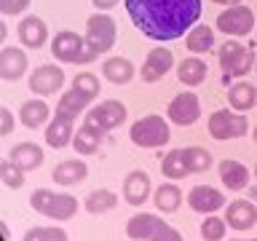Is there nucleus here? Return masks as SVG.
Masks as SVG:
<instances>
[{
  "label": "nucleus",
  "mask_w": 257,
  "mask_h": 241,
  "mask_svg": "<svg viewBox=\"0 0 257 241\" xmlns=\"http://www.w3.org/2000/svg\"><path fill=\"white\" fill-rule=\"evenodd\" d=\"M134 27L150 40L169 43L185 38L201 19V0H123Z\"/></svg>",
  "instance_id": "nucleus-1"
},
{
  "label": "nucleus",
  "mask_w": 257,
  "mask_h": 241,
  "mask_svg": "<svg viewBox=\"0 0 257 241\" xmlns=\"http://www.w3.org/2000/svg\"><path fill=\"white\" fill-rule=\"evenodd\" d=\"M99 78L94 72H78L72 78V86L62 94L56 112L51 118V124L46 129V145L48 148H67L75 137V118L99 96Z\"/></svg>",
  "instance_id": "nucleus-2"
},
{
  "label": "nucleus",
  "mask_w": 257,
  "mask_h": 241,
  "mask_svg": "<svg viewBox=\"0 0 257 241\" xmlns=\"http://www.w3.org/2000/svg\"><path fill=\"white\" fill-rule=\"evenodd\" d=\"M51 54H54V59H59L64 64H91L99 56L88 46V40L83 35H78L72 30L56 32L51 40Z\"/></svg>",
  "instance_id": "nucleus-3"
},
{
  "label": "nucleus",
  "mask_w": 257,
  "mask_h": 241,
  "mask_svg": "<svg viewBox=\"0 0 257 241\" xmlns=\"http://www.w3.org/2000/svg\"><path fill=\"white\" fill-rule=\"evenodd\" d=\"M128 140H132L137 148H166L169 140H172V129H169V120L164 115H142L140 120H134L132 129H128Z\"/></svg>",
  "instance_id": "nucleus-4"
},
{
  "label": "nucleus",
  "mask_w": 257,
  "mask_h": 241,
  "mask_svg": "<svg viewBox=\"0 0 257 241\" xmlns=\"http://www.w3.org/2000/svg\"><path fill=\"white\" fill-rule=\"evenodd\" d=\"M30 206L35 209L38 214H46L56 222H67L70 217H75V212H78V198L70 196V193H54V190L38 188L30 196Z\"/></svg>",
  "instance_id": "nucleus-5"
},
{
  "label": "nucleus",
  "mask_w": 257,
  "mask_h": 241,
  "mask_svg": "<svg viewBox=\"0 0 257 241\" xmlns=\"http://www.w3.org/2000/svg\"><path fill=\"white\" fill-rule=\"evenodd\" d=\"M217 59H220V70H222L225 80L244 78L246 72L254 70V51L244 43H236V40L222 43L220 51H217Z\"/></svg>",
  "instance_id": "nucleus-6"
},
{
  "label": "nucleus",
  "mask_w": 257,
  "mask_h": 241,
  "mask_svg": "<svg viewBox=\"0 0 257 241\" xmlns=\"http://www.w3.org/2000/svg\"><path fill=\"white\" fill-rule=\"evenodd\" d=\"M209 137L212 140H238V137H244L249 132V120L244 112H236V110H228V107H222V110H214L212 115H209Z\"/></svg>",
  "instance_id": "nucleus-7"
},
{
  "label": "nucleus",
  "mask_w": 257,
  "mask_h": 241,
  "mask_svg": "<svg viewBox=\"0 0 257 241\" xmlns=\"http://www.w3.org/2000/svg\"><path fill=\"white\" fill-rule=\"evenodd\" d=\"M126 120V107L120 99H104L99 104H94L91 110L86 112L83 124L88 129H94L96 134L107 137V132H112V129H118L120 124Z\"/></svg>",
  "instance_id": "nucleus-8"
},
{
  "label": "nucleus",
  "mask_w": 257,
  "mask_h": 241,
  "mask_svg": "<svg viewBox=\"0 0 257 241\" xmlns=\"http://www.w3.org/2000/svg\"><path fill=\"white\" fill-rule=\"evenodd\" d=\"M115 38H118V27L112 16H107L104 11H96L86 19V40L96 54H107L115 46Z\"/></svg>",
  "instance_id": "nucleus-9"
},
{
  "label": "nucleus",
  "mask_w": 257,
  "mask_h": 241,
  "mask_svg": "<svg viewBox=\"0 0 257 241\" xmlns=\"http://www.w3.org/2000/svg\"><path fill=\"white\" fill-rule=\"evenodd\" d=\"M214 27L222 32V35L230 38H246L249 32L254 30V11L244 3L238 6H225V11L217 16Z\"/></svg>",
  "instance_id": "nucleus-10"
},
{
  "label": "nucleus",
  "mask_w": 257,
  "mask_h": 241,
  "mask_svg": "<svg viewBox=\"0 0 257 241\" xmlns=\"http://www.w3.org/2000/svg\"><path fill=\"white\" fill-rule=\"evenodd\" d=\"M166 118L174 126H193L201 118V99L196 96V91H182L177 94L166 107Z\"/></svg>",
  "instance_id": "nucleus-11"
},
{
  "label": "nucleus",
  "mask_w": 257,
  "mask_h": 241,
  "mask_svg": "<svg viewBox=\"0 0 257 241\" xmlns=\"http://www.w3.org/2000/svg\"><path fill=\"white\" fill-rule=\"evenodd\" d=\"M62 86H64V70L59 64H40L30 72V91L40 99L56 94Z\"/></svg>",
  "instance_id": "nucleus-12"
},
{
  "label": "nucleus",
  "mask_w": 257,
  "mask_h": 241,
  "mask_svg": "<svg viewBox=\"0 0 257 241\" xmlns=\"http://www.w3.org/2000/svg\"><path fill=\"white\" fill-rule=\"evenodd\" d=\"M172 64H174L172 48L156 46V48H150L148 56H145V64H142V70H140V78L145 80V83H156V80H161L169 70H172Z\"/></svg>",
  "instance_id": "nucleus-13"
},
{
  "label": "nucleus",
  "mask_w": 257,
  "mask_h": 241,
  "mask_svg": "<svg viewBox=\"0 0 257 241\" xmlns=\"http://www.w3.org/2000/svg\"><path fill=\"white\" fill-rule=\"evenodd\" d=\"M225 222H228V228L238 230V233L254 228L257 225V206L246 198L230 201V204H225Z\"/></svg>",
  "instance_id": "nucleus-14"
},
{
  "label": "nucleus",
  "mask_w": 257,
  "mask_h": 241,
  "mask_svg": "<svg viewBox=\"0 0 257 241\" xmlns=\"http://www.w3.org/2000/svg\"><path fill=\"white\" fill-rule=\"evenodd\" d=\"M188 204L198 214H214L217 209L225 206V193H220L214 185H196L188 193Z\"/></svg>",
  "instance_id": "nucleus-15"
},
{
  "label": "nucleus",
  "mask_w": 257,
  "mask_h": 241,
  "mask_svg": "<svg viewBox=\"0 0 257 241\" xmlns=\"http://www.w3.org/2000/svg\"><path fill=\"white\" fill-rule=\"evenodd\" d=\"M217 174H220V182H222L228 190H233V193L246 190V188H249V177H252V172H249V169L241 164V161H233V158L220 161Z\"/></svg>",
  "instance_id": "nucleus-16"
},
{
  "label": "nucleus",
  "mask_w": 257,
  "mask_h": 241,
  "mask_svg": "<svg viewBox=\"0 0 257 241\" xmlns=\"http://www.w3.org/2000/svg\"><path fill=\"white\" fill-rule=\"evenodd\" d=\"M123 198L128 206H142L145 201L150 198V177L142 169H134V172L126 174L123 180Z\"/></svg>",
  "instance_id": "nucleus-17"
},
{
  "label": "nucleus",
  "mask_w": 257,
  "mask_h": 241,
  "mask_svg": "<svg viewBox=\"0 0 257 241\" xmlns=\"http://www.w3.org/2000/svg\"><path fill=\"white\" fill-rule=\"evenodd\" d=\"M27 54L16 46H6L0 51V78L3 80H19L27 72Z\"/></svg>",
  "instance_id": "nucleus-18"
},
{
  "label": "nucleus",
  "mask_w": 257,
  "mask_h": 241,
  "mask_svg": "<svg viewBox=\"0 0 257 241\" xmlns=\"http://www.w3.org/2000/svg\"><path fill=\"white\" fill-rule=\"evenodd\" d=\"M161 172H164L166 180H185L188 174H193V166H190V156H188V148H177V150H169L164 161H161Z\"/></svg>",
  "instance_id": "nucleus-19"
},
{
  "label": "nucleus",
  "mask_w": 257,
  "mask_h": 241,
  "mask_svg": "<svg viewBox=\"0 0 257 241\" xmlns=\"http://www.w3.org/2000/svg\"><path fill=\"white\" fill-rule=\"evenodd\" d=\"M8 158H11L22 172H32V169H38L43 164L46 156H43V148L35 142H16L11 148V153H8Z\"/></svg>",
  "instance_id": "nucleus-20"
},
{
  "label": "nucleus",
  "mask_w": 257,
  "mask_h": 241,
  "mask_svg": "<svg viewBox=\"0 0 257 241\" xmlns=\"http://www.w3.org/2000/svg\"><path fill=\"white\" fill-rule=\"evenodd\" d=\"M54 182L56 185H64V188H70V185H78V182H83L86 177H88V166L83 164L80 158H70V161H62V164H56L54 166Z\"/></svg>",
  "instance_id": "nucleus-21"
},
{
  "label": "nucleus",
  "mask_w": 257,
  "mask_h": 241,
  "mask_svg": "<svg viewBox=\"0 0 257 241\" xmlns=\"http://www.w3.org/2000/svg\"><path fill=\"white\" fill-rule=\"evenodd\" d=\"M161 225H164V220H161L158 214L140 212L126 222V236L134 238V241H150V236L161 228Z\"/></svg>",
  "instance_id": "nucleus-22"
},
{
  "label": "nucleus",
  "mask_w": 257,
  "mask_h": 241,
  "mask_svg": "<svg viewBox=\"0 0 257 241\" xmlns=\"http://www.w3.org/2000/svg\"><path fill=\"white\" fill-rule=\"evenodd\" d=\"M19 40L27 48H40L48 40V27L40 16H24L19 22Z\"/></svg>",
  "instance_id": "nucleus-23"
},
{
  "label": "nucleus",
  "mask_w": 257,
  "mask_h": 241,
  "mask_svg": "<svg viewBox=\"0 0 257 241\" xmlns=\"http://www.w3.org/2000/svg\"><path fill=\"white\" fill-rule=\"evenodd\" d=\"M254 102H257V88L252 83H246V80H233V83L228 86V104L236 112H246V110H252L254 107Z\"/></svg>",
  "instance_id": "nucleus-24"
},
{
  "label": "nucleus",
  "mask_w": 257,
  "mask_h": 241,
  "mask_svg": "<svg viewBox=\"0 0 257 241\" xmlns=\"http://www.w3.org/2000/svg\"><path fill=\"white\" fill-rule=\"evenodd\" d=\"M206 75H209V67L198 56H188V59L177 64V78H180L182 86H201L206 80Z\"/></svg>",
  "instance_id": "nucleus-25"
},
{
  "label": "nucleus",
  "mask_w": 257,
  "mask_h": 241,
  "mask_svg": "<svg viewBox=\"0 0 257 241\" xmlns=\"http://www.w3.org/2000/svg\"><path fill=\"white\" fill-rule=\"evenodd\" d=\"M102 75L115 86H123L134 78V64L126 56H107V62L102 64Z\"/></svg>",
  "instance_id": "nucleus-26"
},
{
  "label": "nucleus",
  "mask_w": 257,
  "mask_h": 241,
  "mask_svg": "<svg viewBox=\"0 0 257 241\" xmlns=\"http://www.w3.org/2000/svg\"><path fill=\"white\" fill-rule=\"evenodd\" d=\"M185 48L190 54H206L214 48V30L209 24H193L185 35Z\"/></svg>",
  "instance_id": "nucleus-27"
},
{
  "label": "nucleus",
  "mask_w": 257,
  "mask_h": 241,
  "mask_svg": "<svg viewBox=\"0 0 257 241\" xmlns=\"http://www.w3.org/2000/svg\"><path fill=\"white\" fill-rule=\"evenodd\" d=\"M153 201H156V209L164 214H172L182 206V190L177 188L174 182H164L158 185L156 193H153Z\"/></svg>",
  "instance_id": "nucleus-28"
},
{
  "label": "nucleus",
  "mask_w": 257,
  "mask_h": 241,
  "mask_svg": "<svg viewBox=\"0 0 257 241\" xmlns=\"http://www.w3.org/2000/svg\"><path fill=\"white\" fill-rule=\"evenodd\" d=\"M48 118H51V110H48V104L43 99H30V102H24L22 110H19V120H22V126H27V129H40Z\"/></svg>",
  "instance_id": "nucleus-29"
},
{
  "label": "nucleus",
  "mask_w": 257,
  "mask_h": 241,
  "mask_svg": "<svg viewBox=\"0 0 257 241\" xmlns=\"http://www.w3.org/2000/svg\"><path fill=\"white\" fill-rule=\"evenodd\" d=\"M104 137L102 134H96L94 129H88L86 124L75 132V137H72V148H75L78 156H91V153L99 150V145H102Z\"/></svg>",
  "instance_id": "nucleus-30"
},
{
  "label": "nucleus",
  "mask_w": 257,
  "mask_h": 241,
  "mask_svg": "<svg viewBox=\"0 0 257 241\" xmlns=\"http://www.w3.org/2000/svg\"><path fill=\"white\" fill-rule=\"evenodd\" d=\"M118 196L112 190H94L86 196V212L88 214H104L110 209H115Z\"/></svg>",
  "instance_id": "nucleus-31"
},
{
  "label": "nucleus",
  "mask_w": 257,
  "mask_h": 241,
  "mask_svg": "<svg viewBox=\"0 0 257 241\" xmlns=\"http://www.w3.org/2000/svg\"><path fill=\"white\" fill-rule=\"evenodd\" d=\"M225 233H228L225 217H217V214L204 217V222H201V236H204V241H222Z\"/></svg>",
  "instance_id": "nucleus-32"
},
{
  "label": "nucleus",
  "mask_w": 257,
  "mask_h": 241,
  "mask_svg": "<svg viewBox=\"0 0 257 241\" xmlns=\"http://www.w3.org/2000/svg\"><path fill=\"white\" fill-rule=\"evenodd\" d=\"M22 241H70V236L64 233L62 228H56V225H35V228H30L24 233Z\"/></svg>",
  "instance_id": "nucleus-33"
},
{
  "label": "nucleus",
  "mask_w": 257,
  "mask_h": 241,
  "mask_svg": "<svg viewBox=\"0 0 257 241\" xmlns=\"http://www.w3.org/2000/svg\"><path fill=\"white\" fill-rule=\"evenodd\" d=\"M0 182H3L6 188H11V190H19L24 185V172L14 164L11 158L0 161Z\"/></svg>",
  "instance_id": "nucleus-34"
},
{
  "label": "nucleus",
  "mask_w": 257,
  "mask_h": 241,
  "mask_svg": "<svg viewBox=\"0 0 257 241\" xmlns=\"http://www.w3.org/2000/svg\"><path fill=\"white\" fill-rule=\"evenodd\" d=\"M188 156H190V166H193V174L198 172H206L209 166H212V156H209V150L204 148H188Z\"/></svg>",
  "instance_id": "nucleus-35"
},
{
  "label": "nucleus",
  "mask_w": 257,
  "mask_h": 241,
  "mask_svg": "<svg viewBox=\"0 0 257 241\" xmlns=\"http://www.w3.org/2000/svg\"><path fill=\"white\" fill-rule=\"evenodd\" d=\"M32 0H0V14L3 16H19L22 11H27Z\"/></svg>",
  "instance_id": "nucleus-36"
},
{
  "label": "nucleus",
  "mask_w": 257,
  "mask_h": 241,
  "mask_svg": "<svg viewBox=\"0 0 257 241\" xmlns=\"http://www.w3.org/2000/svg\"><path fill=\"white\" fill-rule=\"evenodd\" d=\"M150 241H182V233L177 230V228H172V225H161V228L150 236Z\"/></svg>",
  "instance_id": "nucleus-37"
},
{
  "label": "nucleus",
  "mask_w": 257,
  "mask_h": 241,
  "mask_svg": "<svg viewBox=\"0 0 257 241\" xmlns=\"http://www.w3.org/2000/svg\"><path fill=\"white\" fill-rule=\"evenodd\" d=\"M14 132V112L0 104V137H8Z\"/></svg>",
  "instance_id": "nucleus-38"
},
{
  "label": "nucleus",
  "mask_w": 257,
  "mask_h": 241,
  "mask_svg": "<svg viewBox=\"0 0 257 241\" xmlns=\"http://www.w3.org/2000/svg\"><path fill=\"white\" fill-rule=\"evenodd\" d=\"M91 3H94L96 11H104V14H107L110 8H115V6H118V0H91Z\"/></svg>",
  "instance_id": "nucleus-39"
},
{
  "label": "nucleus",
  "mask_w": 257,
  "mask_h": 241,
  "mask_svg": "<svg viewBox=\"0 0 257 241\" xmlns=\"http://www.w3.org/2000/svg\"><path fill=\"white\" fill-rule=\"evenodd\" d=\"M6 35H8V27H6V22H0V43L6 40Z\"/></svg>",
  "instance_id": "nucleus-40"
},
{
  "label": "nucleus",
  "mask_w": 257,
  "mask_h": 241,
  "mask_svg": "<svg viewBox=\"0 0 257 241\" xmlns=\"http://www.w3.org/2000/svg\"><path fill=\"white\" fill-rule=\"evenodd\" d=\"M214 3H220V6H238L241 0H214Z\"/></svg>",
  "instance_id": "nucleus-41"
},
{
  "label": "nucleus",
  "mask_w": 257,
  "mask_h": 241,
  "mask_svg": "<svg viewBox=\"0 0 257 241\" xmlns=\"http://www.w3.org/2000/svg\"><path fill=\"white\" fill-rule=\"evenodd\" d=\"M0 233H3V238H6V241H8V238H11V236H8V228H6V225H3V222H0Z\"/></svg>",
  "instance_id": "nucleus-42"
},
{
  "label": "nucleus",
  "mask_w": 257,
  "mask_h": 241,
  "mask_svg": "<svg viewBox=\"0 0 257 241\" xmlns=\"http://www.w3.org/2000/svg\"><path fill=\"white\" fill-rule=\"evenodd\" d=\"M249 196H252V198H257V185H254V188H249Z\"/></svg>",
  "instance_id": "nucleus-43"
},
{
  "label": "nucleus",
  "mask_w": 257,
  "mask_h": 241,
  "mask_svg": "<svg viewBox=\"0 0 257 241\" xmlns=\"http://www.w3.org/2000/svg\"><path fill=\"white\" fill-rule=\"evenodd\" d=\"M252 137H254V142H257V126L252 129Z\"/></svg>",
  "instance_id": "nucleus-44"
},
{
  "label": "nucleus",
  "mask_w": 257,
  "mask_h": 241,
  "mask_svg": "<svg viewBox=\"0 0 257 241\" xmlns=\"http://www.w3.org/2000/svg\"><path fill=\"white\" fill-rule=\"evenodd\" d=\"M252 174H254V177H257V166H254V172H252Z\"/></svg>",
  "instance_id": "nucleus-45"
},
{
  "label": "nucleus",
  "mask_w": 257,
  "mask_h": 241,
  "mask_svg": "<svg viewBox=\"0 0 257 241\" xmlns=\"http://www.w3.org/2000/svg\"><path fill=\"white\" fill-rule=\"evenodd\" d=\"M254 70H257V59H254Z\"/></svg>",
  "instance_id": "nucleus-46"
},
{
  "label": "nucleus",
  "mask_w": 257,
  "mask_h": 241,
  "mask_svg": "<svg viewBox=\"0 0 257 241\" xmlns=\"http://www.w3.org/2000/svg\"><path fill=\"white\" fill-rule=\"evenodd\" d=\"M233 241H241V238H233Z\"/></svg>",
  "instance_id": "nucleus-47"
},
{
  "label": "nucleus",
  "mask_w": 257,
  "mask_h": 241,
  "mask_svg": "<svg viewBox=\"0 0 257 241\" xmlns=\"http://www.w3.org/2000/svg\"><path fill=\"white\" fill-rule=\"evenodd\" d=\"M249 241H257V238H249Z\"/></svg>",
  "instance_id": "nucleus-48"
}]
</instances>
